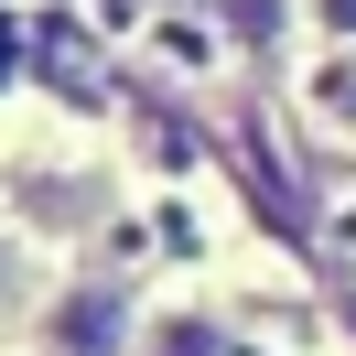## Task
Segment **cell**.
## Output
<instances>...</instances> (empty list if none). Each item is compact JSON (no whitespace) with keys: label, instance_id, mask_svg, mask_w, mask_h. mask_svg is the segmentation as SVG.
Listing matches in <instances>:
<instances>
[{"label":"cell","instance_id":"obj_1","mask_svg":"<svg viewBox=\"0 0 356 356\" xmlns=\"http://www.w3.org/2000/svg\"><path fill=\"white\" fill-rule=\"evenodd\" d=\"M44 356H140L130 291H119V281H76V291H54V313H44Z\"/></svg>","mask_w":356,"mask_h":356},{"label":"cell","instance_id":"obj_2","mask_svg":"<svg viewBox=\"0 0 356 356\" xmlns=\"http://www.w3.org/2000/svg\"><path fill=\"white\" fill-rule=\"evenodd\" d=\"M140 356H227V324L216 313H152V324H140Z\"/></svg>","mask_w":356,"mask_h":356},{"label":"cell","instance_id":"obj_3","mask_svg":"<svg viewBox=\"0 0 356 356\" xmlns=\"http://www.w3.org/2000/svg\"><path fill=\"white\" fill-rule=\"evenodd\" d=\"M11 281H22V248H11V238H0V291H11Z\"/></svg>","mask_w":356,"mask_h":356},{"label":"cell","instance_id":"obj_4","mask_svg":"<svg viewBox=\"0 0 356 356\" xmlns=\"http://www.w3.org/2000/svg\"><path fill=\"white\" fill-rule=\"evenodd\" d=\"M324 22H334V33H356V0H324Z\"/></svg>","mask_w":356,"mask_h":356}]
</instances>
